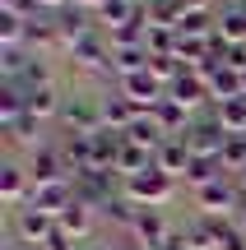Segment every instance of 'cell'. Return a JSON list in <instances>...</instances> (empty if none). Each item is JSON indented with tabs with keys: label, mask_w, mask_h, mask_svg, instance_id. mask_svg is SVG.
I'll return each mask as SVG.
<instances>
[{
	"label": "cell",
	"mask_w": 246,
	"mask_h": 250,
	"mask_svg": "<svg viewBox=\"0 0 246 250\" xmlns=\"http://www.w3.org/2000/svg\"><path fill=\"white\" fill-rule=\"evenodd\" d=\"M130 232H135L139 250H167V246H172L167 218L158 213V208H139V213H135V223H130Z\"/></svg>",
	"instance_id": "obj_5"
},
{
	"label": "cell",
	"mask_w": 246,
	"mask_h": 250,
	"mask_svg": "<svg viewBox=\"0 0 246 250\" xmlns=\"http://www.w3.org/2000/svg\"><path fill=\"white\" fill-rule=\"evenodd\" d=\"M149 121L163 130V139H186V134H191V125H195L191 116H186V107H177L172 98H163V102H158V107L149 111Z\"/></svg>",
	"instance_id": "obj_9"
},
{
	"label": "cell",
	"mask_w": 246,
	"mask_h": 250,
	"mask_svg": "<svg viewBox=\"0 0 246 250\" xmlns=\"http://www.w3.org/2000/svg\"><path fill=\"white\" fill-rule=\"evenodd\" d=\"M154 167V153L149 148H139V144H121V153H116V171H121V181L126 176H139V171H149Z\"/></svg>",
	"instance_id": "obj_17"
},
{
	"label": "cell",
	"mask_w": 246,
	"mask_h": 250,
	"mask_svg": "<svg viewBox=\"0 0 246 250\" xmlns=\"http://www.w3.org/2000/svg\"><path fill=\"white\" fill-rule=\"evenodd\" d=\"M65 51H70L79 65H102V61H112V42H102V37L93 33V28H89L84 37H74V42L65 46Z\"/></svg>",
	"instance_id": "obj_13"
},
{
	"label": "cell",
	"mask_w": 246,
	"mask_h": 250,
	"mask_svg": "<svg viewBox=\"0 0 246 250\" xmlns=\"http://www.w3.org/2000/svg\"><path fill=\"white\" fill-rule=\"evenodd\" d=\"M98 107H102V130H116V134H126L130 125H135L139 116H144V111H139V107H135L130 98H121V93H112V98H102Z\"/></svg>",
	"instance_id": "obj_10"
},
{
	"label": "cell",
	"mask_w": 246,
	"mask_h": 250,
	"mask_svg": "<svg viewBox=\"0 0 246 250\" xmlns=\"http://www.w3.org/2000/svg\"><path fill=\"white\" fill-rule=\"evenodd\" d=\"M209 5H214V0H181L186 14H209Z\"/></svg>",
	"instance_id": "obj_27"
},
{
	"label": "cell",
	"mask_w": 246,
	"mask_h": 250,
	"mask_svg": "<svg viewBox=\"0 0 246 250\" xmlns=\"http://www.w3.org/2000/svg\"><path fill=\"white\" fill-rule=\"evenodd\" d=\"M0 42H5V46H19V42H28V19H19V14H5V9H0Z\"/></svg>",
	"instance_id": "obj_22"
},
{
	"label": "cell",
	"mask_w": 246,
	"mask_h": 250,
	"mask_svg": "<svg viewBox=\"0 0 246 250\" xmlns=\"http://www.w3.org/2000/svg\"><path fill=\"white\" fill-rule=\"evenodd\" d=\"M195 204L204 208V213H214V218H228V213H237L242 208V186H232V181H214V186H204V190H195Z\"/></svg>",
	"instance_id": "obj_7"
},
{
	"label": "cell",
	"mask_w": 246,
	"mask_h": 250,
	"mask_svg": "<svg viewBox=\"0 0 246 250\" xmlns=\"http://www.w3.org/2000/svg\"><path fill=\"white\" fill-rule=\"evenodd\" d=\"M37 130H42V121H33V116H19V121H14V125L5 130V134H9V139H23V144H28V139L37 134Z\"/></svg>",
	"instance_id": "obj_24"
},
{
	"label": "cell",
	"mask_w": 246,
	"mask_h": 250,
	"mask_svg": "<svg viewBox=\"0 0 246 250\" xmlns=\"http://www.w3.org/2000/svg\"><path fill=\"white\" fill-rule=\"evenodd\" d=\"M214 28H219V37L228 46H246V9L242 5H228L219 19H214Z\"/></svg>",
	"instance_id": "obj_16"
},
{
	"label": "cell",
	"mask_w": 246,
	"mask_h": 250,
	"mask_svg": "<svg viewBox=\"0 0 246 250\" xmlns=\"http://www.w3.org/2000/svg\"><path fill=\"white\" fill-rule=\"evenodd\" d=\"M61 125L70 134H98L102 130V107H98V102H89V98H65Z\"/></svg>",
	"instance_id": "obj_6"
},
{
	"label": "cell",
	"mask_w": 246,
	"mask_h": 250,
	"mask_svg": "<svg viewBox=\"0 0 246 250\" xmlns=\"http://www.w3.org/2000/svg\"><path fill=\"white\" fill-rule=\"evenodd\" d=\"M223 167L228 171H246V134H232L223 148Z\"/></svg>",
	"instance_id": "obj_23"
},
{
	"label": "cell",
	"mask_w": 246,
	"mask_h": 250,
	"mask_svg": "<svg viewBox=\"0 0 246 250\" xmlns=\"http://www.w3.org/2000/svg\"><path fill=\"white\" fill-rule=\"evenodd\" d=\"M214 236H219V250H246V232L242 227H232L228 218H209Z\"/></svg>",
	"instance_id": "obj_21"
},
{
	"label": "cell",
	"mask_w": 246,
	"mask_h": 250,
	"mask_svg": "<svg viewBox=\"0 0 246 250\" xmlns=\"http://www.w3.org/2000/svg\"><path fill=\"white\" fill-rule=\"evenodd\" d=\"M33 208H42V213H56L61 218L65 208L74 204V181H56V186H33V199H28Z\"/></svg>",
	"instance_id": "obj_11"
},
{
	"label": "cell",
	"mask_w": 246,
	"mask_h": 250,
	"mask_svg": "<svg viewBox=\"0 0 246 250\" xmlns=\"http://www.w3.org/2000/svg\"><path fill=\"white\" fill-rule=\"evenodd\" d=\"M5 14H19V19H37V0H0Z\"/></svg>",
	"instance_id": "obj_25"
},
{
	"label": "cell",
	"mask_w": 246,
	"mask_h": 250,
	"mask_svg": "<svg viewBox=\"0 0 246 250\" xmlns=\"http://www.w3.org/2000/svg\"><path fill=\"white\" fill-rule=\"evenodd\" d=\"M116 93H121V98H130V102H135V107L149 116V111H154L158 102L167 98V83H158L149 70H135V74H126V79H121V88H116Z\"/></svg>",
	"instance_id": "obj_4"
},
{
	"label": "cell",
	"mask_w": 246,
	"mask_h": 250,
	"mask_svg": "<svg viewBox=\"0 0 246 250\" xmlns=\"http://www.w3.org/2000/svg\"><path fill=\"white\" fill-rule=\"evenodd\" d=\"M37 9H70V0H37Z\"/></svg>",
	"instance_id": "obj_29"
},
{
	"label": "cell",
	"mask_w": 246,
	"mask_h": 250,
	"mask_svg": "<svg viewBox=\"0 0 246 250\" xmlns=\"http://www.w3.org/2000/svg\"><path fill=\"white\" fill-rule=\"evenodd\" d=\"M23 93H28V116H33V121H51V116H61L65 98H56L51 83H42V88H23Z\"/></svg>",
	"instance_id": "obj_15"
},
{
	"label": "cell",
	"mask_w": 246,
	"mask_h": 250,
	"mask_svg": "<svg viewBox=\"0 0 246 250\" xmlns=\"http://www.w3.org/2000/svg\"><path fill=\"white\" fill-rule=\"evenodd\" d=\"M228 139H232V134L223 130V121H219V116L195 121V125H191V134H186V144H191L195 158H219V162H223V148H228Z\"/></svg>",
	"instance_id": "obj_3"
},
{
	"label": "cell",
	"mask_w": 246,
	"mask_h": 250,
	"mask_svg": "<svg viewBox=\"0 0 246 250\" xmlns=\"http://www.w3.org/2000/svg\"><path fill=\"white\" fill-rule=\"evenodd\" d=\"M70 5H74V9H102L107 0H70Z\"/></svg>",
	"instance_id": "obj_28"
},
{
	"label": "cell",
	"mask_w": 246,
	"mask_h": 250,
	"mask_svg": "<svg viewBox=\"0 0 246 250\" xmlns=\"http://www.w3.org/2000/svg\"><path fill=\"white\" fill-rule=\"evenodd\" d=\"M9 250H42V246H19V241H14V246H9Z\"/></svg>",
	"instance_id": "obj_30"
},
{
	"label": "cell",
	"mask_w": 246,
	"mask_h": 250,
	"mask_svg": "<svg viewBox=\"0 0 246 250\" xmlns=\"http://www.w3.org/2000/svg\"><path fill=\"white\" fill-rule=\"evenodd\" d=\"M56 223H61V232L70 236V241H79V236H89V232H93V208H89V204H79V199H74V204L65 208V213L56 218Z\"/></svg>",
	"instance_id": "obj_18"
},
{
	"label": "cell",
	"mask_w": 246,
	"mask_h": 250,
	"mask_svg": "<svg viewBox=\"0 0 246 250\" xmlns=\"http://www.w3.org/2000/svg\"><path fill=\"white\" fill-rule=\"evenodd\" d=\"M214 116L223 121V130H228V134H246V98L219 102V107H214Z\"/></svg>",
	"instance_id": "obj_20"
},
{
	"label": "cell",
	"mask_w": 246,
	"mask_h": 250,
	"mask_svg": "<svg viewBox=\"0 0 246 250\" xmlns=\"http://www.w3.org/2000/svg\"><path fill=\"white\" fill-rule=\"evenodd\" d=\"M56 232H61L56 213H42V208H33V204H23V208L14 213V236H19V246H46Z\"/></svg>",
	"instance_id": "obj_2"
},
{
	"label": "cell",
	"mask_w": 246,
	"mask_h": 250,
	"mask_svg": "<svg viewBox=\"0 0 246 250\" xmlns=\"http://www.w3.org/2000/svg\"><path fill=\"white\" fill-rule=\"evenodd\" d=\"M191 158H195V153H191V144H186V139H167L163 148L154 153V167L163 171V176H172V181H177V176H186Z\"/></svg>",
	"instance_id": "obj_12"
},
{
	"label": "cell",
	"mask_w": 246,
	"mask_h": 250,
	"mask_svg": "<svg viewBox=\"0 0 246 250\" xmlns=\"http://www.w3.org/2000/svg\"><path fill=\"white\" fill-rule=\"evenodd\" d=\"M28 171L23 167H14V162H9V167H0V195H5V204H23V195H28ZM33 199V195H28Z\"/></svg>",
	"instance_id": "obj_19"
},
{
	"label": "cell",
	"mask_w": 246,
	"mask_h": 250,
	"mask_svg": "<svg viewBox=\"0 0 246 250\" xmlns=\"http://www.w3.org/2000/svg\"><path fill=\"white\" fill-rule=\"evenodd\" d=\"M172 186H177V181L163 176L158 167H149V171H139V176H126V181H121L126 199H130V204H139V208H158V204H167V199H172Z\"/></svg>",
	"instance_id": "obj_1"
},
{
	"label": "cell",
	"mask_w": 246,
	"mask_h": 250,
	"mask_svg": "<svg viewBox=\"0 0 246 250\" xmlns=\"http://www.w3.org/2000/svg\"><path fill=\"white\" fill-rule=\"evenodd\" d=\"M28 176L33 186H56V181H70V167H65L61 148H33V162H28Z\"/></svg>",
	"instance_id": "obj_8"
},
{
	"label": "cell",
	"mask_w": 246,
	"mask_h": 250,
	"mask_svg": "<svg viewBox=\"0 0 246 250\" xmlns=\"http://www.w3.org/2000/svg\"><path fill=\"white\" fill-rule=\"evenodd\" d=\"M42 250H74V241H70V236H65V232H56V236H51V241H46Z\"/></svg>",
	"instance_id": "obj_26"
},
{
	"label": "cell",
	"mask_w": 246,
	"mask_h": 250,
	"mask_svg": "<svg viewBox=\"0 0 246 250\" xmlns=\"http://www.w3.org/2000/svg\"><path fill=\"white\" fill-rule=\"evenodd\" d=\"M167 98H172L177 107H186V111H191L200 98H209V83H204L200 74H191V70H186L181 79H172V83H167Z\"/></svg>",
	"instance_id": "obj_14"
},
{
	"label": "cell",
	"mask_w": 246,
	"mask_h": 250,
	"mask_svg": "<svg viewBox=\"0 0 246 250\" xmlns=\"http://www.w3.org/2000/svg\"><path fill=\"white\" fill-rule=\"evenodd\" d=\"M242 190H246V171H242Z\"/></svg>",
	"instance_id": "obj_31"
}]
</instances>
